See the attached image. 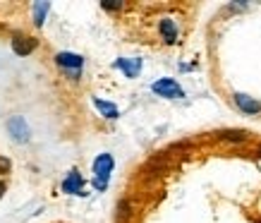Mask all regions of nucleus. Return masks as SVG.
<instances>
[{
	"label": "nucleus",
	"instance_id": "nucleus-4",
	"mask_svg": "<svg viewBox=\"0 0 261 223\" xmlns=\"http://www.w3.org/2000/svg\"><path fill=\"white\" fill-rule=\"evenodd\" d=\"M232 101L238 106V111H242L245 115H259L261 113V101H256L254 96L245 94V91H235V94H232Z\"/></svg>",
	"mask_w": 261,
	"mask_h": 223
},
{
	"label": "nucleus",
	"instance_id": "nucleus-11",
	"mask_svg": "<svg viewBox=\"0 0 261 223\" xmlns=\"http://www.w3.org/2000/svg\"><path fill=\"white\" fill-rule=\"evenodd\" d=\"M132 216V209H129V202L127 200H120L118 207H115V221L118 223H127Z\"/></svg>",
	"mask_w": 261,
	"mask_h": 223
},
{
	"label": "nucleus",
	"instance_id": "nucleus-7",
	"mask_svg": "<svg viewBox=\"0 0 261 223\" xmlns=\"http://www.w3.org/2000/svg\"><path fill=\"white\" fill-rule=\"evenodd\" d=\"M8 132L15 137L17 142H27L29 139V128H27V122H24L22 115H12L8 120Z\"/></svg>",
	"mask_w": 261,
	"mask_h": 223
},
{
	"label": "nucleus",
	"instance_id": "nucleus-6",
	"mask_svg": "<svg viewBox=\"0 0 261 223\" xmlns=\"http://www.w3.org/2000/svg\"><path fill=\"white\" fill-rule=\"evenodd\" d=\"M113 67L125 72L127 80H135L137 75L142 72V60H139V58H118V60L113 63Z\"/></svg>",
	"mask_w": 261,
	"mask_h": 223
},
{
	"label": "nucleus",
	"instance_id": "nucleus-14",
	"mask_svg": "<svg viewBox=\"0 0 261 223\" xmlns=\"http://www.w3.org/2000/svg\"><path fill=\"white\" fill-rule=\"evenodd\" d=\"M101 8L108 12H115V10H122V3H101Z\"/></svg>",
	"mask_w": 261,
	"mask_h": 223
},
{
	"label": "nucleus",
	"instance_id": "nucleus-12",
	"mask_svg": "<svg viewBox=\"0 0 261 223\" xmlns=\"http://www.w3.org/2000/svg\"><path fill=\"white\" fill-rule=\"evenodd\" d=\"M218 139H225V142H245L247 132L245 130H221V132H218Z\"/></svg>",
	"mask_w": 261,
	"mask_h": 223
},
{
	"label": "nucleus",
	"instance_id": "nucleus-9",
	"mask_svg": "<svg viewBox=\"0 0 261 223\" xmlns=\"http://www.w3.org/2000/svg\"><path fill=\"white\" fill-rule=\"evenodd\" d=\"M63 192H67V194H87L84 192V178L77 170H70L67 178L63 180Z\"/></svg>",
	"mask_w": 261,
	"mask_h": 223
},
{
	"label": "nucleus",
	"instance_id": "nucleus-16",
	"mask_svg": "<svg viewBox=\"0 0 261 223\" xmlns=\"http://www.w3.org/2000/svg\"><path fill=\"white\" fill-rule=\"evenodd\" d=\"M5 194V183H0V197Z\"/></svg>",
	"mask_w": 261,
	"mask_h": 223
},
{
	"label": "nucleus",
	"instance_id": "nucleus-1",
	"mask_svg": "<svg viewBox=\"0 0 261 223\" xmlns=\"http://www.w3.org/2000/svg\"><path fill=\"white\" fill-rule=\"evenodd\" d=\"M94 187L98 192H103L111 183V173L113 168H115V159H113L111 154H98L94 159Z\"/></svg>",
	"mask_w": 261,
	"mask_h": 223
},
{
	"label": "nucleus",
	"instance_id": "nucleus-8",
	"mask_svg": "<svg viewBox=\"0 0 261 223\" xmlns=\"http://www.w3.org/2000/svg\"><path fill=\"white\" fill-rule=\"evenodd\" d=\"M34 48H36V39H32V36H24V34L12 36V51L17 56H29V53H34Z\"/></svg>",
	"mask_w": 261,
	"mask_h": 223
},
{
	"label": "nucleus",
	"instance_id": "nucleus-13",
	"mask_svg": "<svg viewBox=\"0 0 261 223\" xmlns=\"http://www.w3.org/2000/svg\"><path fill=\"white\" fill-rule=\"evenodd\" d=\"M48 10H50V5H48V3H36V5H34V22H36V27H41V24H43Z\"/></svg>",
	"mask_w": 261,
	"mask_h": 223
},
{
	"label": "nucleus",
	"instance_id": "nucleus-2",
	"mask_svg": "<svg viewBox=\"0 0 261 223\" xmlns=\"http://www.w3.org/2000/svg\"><path fill=\"white\" fill-rule=\"evenodd\" d=\"M151 91L156 96H161V98H182L185 96V89L173 77H161V80L151 82Z\"/></svg>",
	"mask_w": 261,
	"mask_h": 223
},
{
	"label": "nucleus",
	"instance_id": "nucleus-5",
	"mask_svg": "<svg viewBox=\"0 0 261 223\" xmlns=\"http://www.w3.org/2000/svg\"><path fill=\"white\" fill-rule=\"evenodd\" d=\"M159 34L168 46L177 43V39H180V29H177V24H175L173 17H161L159 19Z\"/></svg>",
	"mask_w": 261,
	"mask_h": 223
},
{
	"label": "nucleus",
	"instance_id": "nucleus-15",
	"mask_svg": "<svg viewBox=\"0 0 261 223\" xmlns=\"http://www.w3.org/2000/svg\"><path fill=\"white\" fill-rule=\"evenodd\" d=\"M0 170H3V173H8L10 170V161L8 159H0Z\"/></svg>",
	"mask_w": 261,
	"mask_h": 223
},
{
	"label": "nucleus",
	"instance_id": "nucleus-10",
	"mask_svg": "<svg viewBox=\"0 0 261 223\" xmlns=\"http://www.w3.org/2000/svg\"><path fill=\"white\" fill-rule=\"evenodd\" d=\"M94 106L98 108V113H101L103 118H108V120H118L120 118V111H118V106L111 104V101H103V98H98V96H94Z\"/></svg>",
	"mask_w": 261,
	"mask_h": 223
},
{
	"label": "nucleus",
	"instance_id": "nucleus-3",
	"mask_svg": "<svg viewBox=\"0 0 261 223\" xmlns=\"http://www.w3.org/2000/svg\"><path fill=\"white\" fill-rule=\"evenodd\" d=\"M56 63L60 65L63 70H67V75H70L72 80H80L82 67H84V58H82V56L63 51V53H58V56H56Z\"/></svg>",
	"mask_w": 261,
	"mask_h": 223
}]
</instances>
